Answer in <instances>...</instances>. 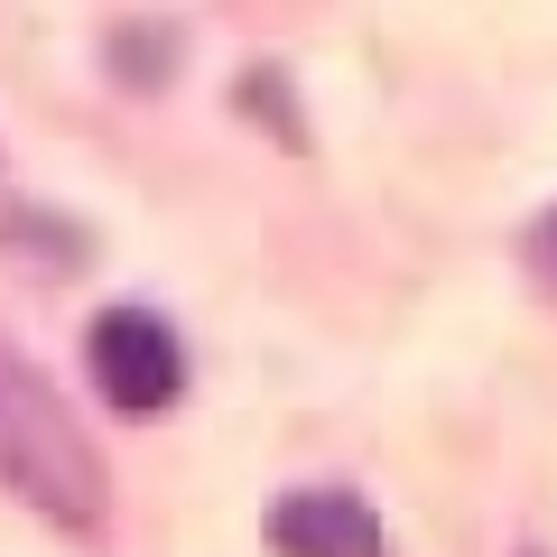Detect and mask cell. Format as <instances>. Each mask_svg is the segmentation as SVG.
Listing matches in <instances>:
<instances>
[{
	"label": "cell",
	"mask_w": 557,
	"mask_h": 557,
	"mask_svg": "<svg viewBox=\"0 0 557 557\" xmlns=\"http://www.w3.org/2000/svg\"><path fill=\"white\" fill-rule=\"evenodd\" d=\"M0 493L47 511L57 530H102L112 511V483H102V456L84 437L65 399L28 372L10 344H0Z\"/></svg>",
	"instance_id": "obj_1"
},
{
	"label": "cell",
	"mask_w": 557,
	"mask_h": 557,
	"mask_svg": "<svg viewBox=\"0 0 557 557\" xmlns=\"http://www.w3.org/2000/svg\"><path fill=\"white\" fill-rule=\"evenodd\" d=\"M94 381L121 418H159L186 391V344L149 307H112V317H94Z\"/></svg>",
	"instance_id": "obj_2"
},
{
	"label": "cell",
	"mask_w": 557,
	"mask_h": 557,
	"mask_svg": "<svg viewBox=\"0 0 557 557\" xmlns=\"http://www.w3.org/2000/svg\"><path fill=\"white\" fill-rule=\"evenodd\" d=\"M270 548L278 557H381V520L354 493H288L270 502Z\"/></svg>",
	"instance_id": "obj_3"
},
{
	"label": "cell",
	"mask_w": 557,
	"mask_h": 557,
	"mask_svg": "<svg viewBox=\"0 0 557 557\" xmlns=\"http://www.w3.org/2000/svg\"><path fill=\"white\" fill-rule=\"evenodd\" d=\"M530 278H539V288H557V205L530 223Z\"/></svg>",
	"instance_id": "obj_4"
}]
</instances>
